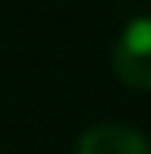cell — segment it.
Returning <instances> with one entry per match:
<instances>
[{
    "label": "cell",
    "mask_w": 151,
    "mask_h": 154,
    "mask_svg": "<svg viewBox=\"0 0 151 154\" xmlns=\"http://www.w3.org/2000/svg\"><path fill=\"white\" fill-rule=\"evenodd\" d=\"M113 72L126 85L151 91V13H139L123 25L113 44Z\"/></svg>",
    "instance_id": "cell-1"
},
{
    "label": "cell",
    "mask_w": 151,
    "mask_h": 154,
    "mask_svg": "<svg viewBox=\"0 0 151 154\" xmlns=\"http://www.w3.org/2000/svg\"><path fill=\"white\" fill-rule=\"evenodd\" d=\"M76 154H151L148 138L123 123H94L76 142Z\"/></svg>",
    "instance_id": "cell-2"
}]
</instances>
